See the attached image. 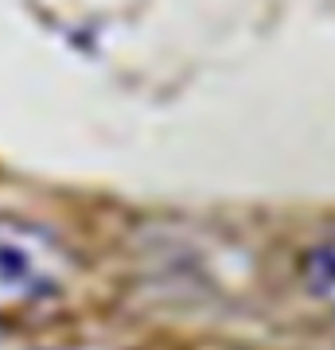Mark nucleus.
Here are the masks:
<instances>
[{
    "instance_id": "obj_1",
    "label": "nucleus",
    "mask_w": 335,
    "mask_h": 350,
    "mask_svg": "<svg viewBox=\"0 0 335 350\" xmlns=\"http://www.w3.org/2000/svg\"><path fill=\"white\" fill-rule=\"evenodd\" d=\"M66 276V253L51 230L0 218V315L47 300Z\"/></svg>"
},
{
    "instance_id": "obj_2",
    "label": "nucleus",
    "mask_w": 335,
    "mask_h": 350,
    "mask_svg": "<svg viewBox=\"0 0 335 350\" xmlns=\"http://www.w3.org/2000/svg\"><path fill=\"white\" fill-rule=\"evenodd\" d=\"M300 273H304V284L312 296L335 312V238L312 245L300 261Z\"/></svg>"
}]
</instances>
